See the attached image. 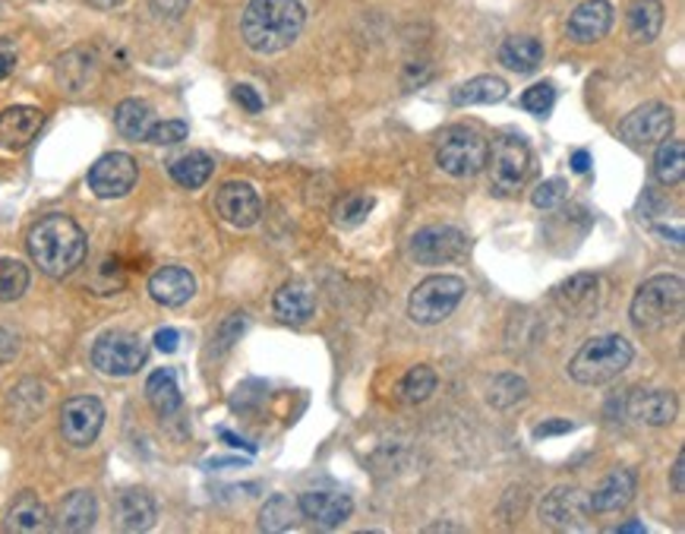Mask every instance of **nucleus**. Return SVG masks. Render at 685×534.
<instances>
[{
    "instance_id": "obj_37",
    "label": "nucleus",
    "mask_w": 685,
    "mask_h": 534,
    "mask_svg": "<svg viewBox=\"0 0 685 534\" xmlns=\"http://www.w3.org/2000/svg\"><path fill=\"white\" fill-rule=\"evenodd\" d=\"M373 206H376V199L370 197V194H348L345 199H338V206H335V225H360L373 212Z\"/></svg>"
},
{
    "instance_id": "obj_48",
    "label": "nucleus",
    "mask_w": 685,
    "mask_h": 534,
    "mask_svg": "<svg viewBox=\"0 0 685 534\" xmlns=\"http://www.w3.org/2000/svg\"><path fill=\"white\" fill-rule=\"evenodd\" d=\"M588 169H591V155L584 149H578L576 155H572V171L576 174H588Z\"/></svg>"
},
{
    "instance_id": "obj_32",
    "label": "nucleus",
    "mask_w": 685,
    "mask_h": 534,
    "mask_svg": "<svg viewBox=\"0 0 685 534\" xmlns=\"http://www.w3.org/2000/svg\"><path fill=\"white\" fill-rule=\"evenodd\" d=\"M654 177L663 187H676L685 177V142L666 140L660 142L658 155H654Z\"/></svg>"
},
{
    "instance_id": "obj_38",
    "label": "nucleus",
    "mask_w": 685,
    "mask_h": 534,
    "mask_svg": "<svg viewBox=\"0 0 685 534\" xmlns=\"http://www.w3.org/2000/svg\"><path fill=\"white\" fill-rule=\"evenodd\" d=\"M433 390H437V373L430 367H414V370H408V376L402 380V398L411 402V405L427 402Z\"/></svg>"
},
{
    "instance_id": "obj_51",
    "label": "nucleus",
    "mask_w": 685,
    "mask_h": 534,
    "mask_svg": "<svg viewBox=\"0 0 685 534\" xmlns=\"http://www.w3.org/2000/svg\"><path fill=\"white\" fill-rule=\"evenodd\" d=\"M619 532H645V525H638V522H626V525H619Z\"/></svg>"
},
{
    "instance_id": "obj_47",
    "label": "nucleus",
    "mask_w": 685,
    "mask_h": 534,
    "mask_svg": "<svg viewBox=\"0 0 685 534\" xmlns=\"http://www.w3.org/2000/svg\"><path fill=\"white\" fill-rule=\"evenodd\" d=\"M673 490L676 494H685V455L680 452L676 465H673Z\"/></svg>"
},
{
    "instance_id": "obj_24",
    "label": "nucleus",
    "mask_w": 685,
    "mask_h": 534,
    "mask_svg": "<svg viewBox=\"0 0 685 534\" xmlns=\"http://www.w3.org/2000/svg\"><path fill=\"white\" fill-rule=\"evenodd\" d=\"M635 487H638V478L631 468H619L613 472L609 478L603 480L601 487L588 497L591 500V512H619L631 503L635 497Z\"/></svg>"
},
{
    "instance_id": "obj_35",
    "label": "nucleus",
    "mask_w": 685,
    "mask_h": 534,
    "mask_svg": "<svg viewBox=\"0 0 685 534\" xmlns=\"http://www.w3.org/2000/svg\"><path fill=\"white\" fill-rule=\"evenodd\" d=\"M527 398V380L524 376H515V373H499L494 383H490V393H487V402L494 408H515L519 402Z\"/></svg>"
},
{
    "instance_id": "obj_15",
    "label": "nucleus",
    "mask_w": 685,
    "mask_h": 534,
    "mask_svg": "<svg viewBox=\"0 0 685 534\" xmlns=\"http://www.w3.org/2000/svg\"><path fill=\"white\" fill-rule=\"evenodd\" d=\"M298 507H301L303 519H310L320 529H338L355 512L351 497L348 494H335V490H306L298 500Z\"/></svg>"
},
{
    "instance_id": "obj_23",
    "label": "nucleus",
    "mask_w": 685,
    "mask_h": 534,
    "mask_svg": "<svg viewBox=\"0 0 685 534\" xmlns=\"http://www.w3.org/2000/svg\"><path fill=\"white\" fill-rule=\"evenodd\" d=\"M57 83L63 85L67 92H85L89 85L95 83L98 77V57L89 48H77V51H67L63 57H57Z\"/></svg>"
},
{
    "instance_id": "obj_28",
    "label": "nucleus",
    "mask_w": 685,
    "mask_h": 534,
    "mask_svg": "<svg viewBox=\"0 0 685 534\" xmlns=\"http://www.w3.org/2000/svg\"><path fill=\"white\" fill-rule=\"evenodd\" d=\"M146 395H149V405L162 415V418H171V415H177L181 411V386H177V376H174V370H155L152 376H149V383H146Z\"/></svg>"
},
{
    "instance_id": "obj_19",
    "label": "nucleus",
    "mask_w": 685,
    "mask_h": 534,
    "mask_svg": "<svg viewBox=\"0 0 685 534\" xmlns=\"http://www.w3.org/2000/svg\"><path fill=\"white\" fill-rule=\"evenodd\" d=\"M149 294L162 307H184L196 294V279L184 266H165L149 279Z\"/></svg>"
},
{
    "instance_id": "obj_12",
    "label": "nucleus",
    "mask_w": 685,
    "mask_h": 534,
    "mask_svg": "<svg viewBox=\"0 0 685 534\" xmlns=\"http://www.w3.org/2000/svg\"><path fill=\"white\" fill-rule=\"evenodd\" d=\"M673 108L660 105V102H648L619 124V137L635 146V149H648V146H658L670 134H673Z\"/></svg>"
},
{
    "instance_id": "obj_18",
    "label": "nucleus",
    "mask_w": 685,
    "mask_h": 534,
    "mask_svg": "<svg viewBox=\"0 0 685 534\" xmlns=\"http://www.w3.org/2000/svg\"><path fill=\"white\" fill-rule=\"evenodd\" d=\"M569 38L578 45H594L613 28V3L606 0H584L569 16Z\"/></svg>"
},
{
    "instance_id": "obj_46",
    "label": "nucleus",
    "mask_w": 685,
    "mask_h": 534,
    "mask_svg": "<svg viewBox=\"0 0 685 534\" xmlns=\"http://www.w3.org/2000/svg\"><path fill=\"white\" fill-rule=\"evenodd\" d=\"M177 341H181V333H177V329H159V333H155V348L165 351V355L177 351Z\"/></svg>"
},
{
    "instance_id": "obj_40",
    "label": "nucleus",
    "mask_w": 685,
    "mask_h": 534,
    "mask_svg": "<svg viewBox=\"0 0 685 534\" xmlns=\"http://www.w3.org/2000/svg\"><path fill=\"white\" fill-rule=\"evenodd\" d=\"M553 105H556V89H553V83L531 85V89L521 95V108L537 114V117H547V114L553 112Z\"/></svg>"
},
{
    "instance_id": "obj_4",
    "label": "nucleus",
    "mask_w": 685,
    "mask_h": 534,
    "mask_svg": "<svg viewBox=\"0 0 685 534\" xmlns=\"http://www.w3.org/2000/svg\"><path fill=\"white\" fill-rule=\"evenodd\" d=\"M631 364V345L623 336L588 338L569 364L572 380L581 386H601L616 380Z\"/></svg>"
},
{
    "instance_id": "obj_22",
    "label": "nucleus",
    "mask_w": 685,
    "mask_h": 534,
    "mask_svg": "<svg viewBox=\"0 0 685 534\" xmlns=\"http://www.w3.org/2000/svg\"><path fill=\"white\" fill-rule=\"evenodd\" d=\"M629 418L648 427H663L676 418V395L666 390H638L629 395Z\"/></svg>"
},
{
    "instance_id": "obj_17",
    "label": "nucleus",
    "mask_w": 685,
    "mask_h": 534,
    "mask_svg": "<svg viewBox=\"0 0 685 534\" xmlns=\"http://www.w3.org/2000/svg\"><path fill=\"white\" fill-rule=\"evenodd\" d=\"M45 124V114L32 105H13L7 112H0V149L7 152H20L28 142L38 137Z\"/></svg>"
},
{
    "instance_id": "obj_9",
    "label": "nucleus",
    "mask_w": 685,
    "mask_h": 534,
    "mask_svg": "<svg viewBox=\"0 0 685 534\" xmlns=\"http://www.w3.org/2000/svg\"><path fill=\"white\" fill-rule=\"evenodd\" d=\"M102 423H105V405L95 395L67 398L63 408H60V433L77 450H85V446H92L98 440Z\"/></svg>"
},
{
    "instance_id": "obj_14",
    "label": "nucleus",
    "mask_w": 685,
    "mask_h": 534,
    "mask_svg": "<svg viewBox=\"0 0 685 534\" xmlns=\"http://www.w3.org/2000/svg\"><path fill=\"white\" fill-rule=\"evenodd\" d=\"M216 209H219L221 219L234 228L256 225L259 216H263L259 194L249 187L247 181H228V184H221V190L216 194Z\"/></svg>"
},
{
    "instance_id": "obj_5",
    "label": "nucleus",
    "mask_w": 685,
    "mask_h": 534,
    "mask_svg": "<svg viewBox=\"0 0 685 534\" xmlns=\"http://www.w3.org/2000/svg\"><path fill=\"white\" fill-rule=\"evenodd\" d=\"M465 298V281L458 276H430L414 288L408 316L420 326H437L449 320Z\"/></svg>"
},
{
    "instance_id": "obj_33",
    "label": "nucleus",
    "mask_w": 685,
    "mask_h": 534,
    "mask_svg": "<svg viewBox=\"0 0 685 534\" xmlns=\"http://www.w3.org/2000/svg\"><path fill=\"white\" fill-rule=\"evenodd\" d=\"M212 171H216V165L206 152H187V155L171 162V177L187 190H199L212 177Z\"/></svg>"
},
{
    "instance_id": "obj_16",
    "label": "nucleus",
    "mask_w": 685,
    "mask_h": 534,
    "mask_svg": "<svg viewBox=\"0 0 685 534\" xmlns=\"http://www.w3.org/2000/svg\"><path fill=\"white\" fill-rule=\"evenodd\" d=\"M556 304L569 316H591L601 304V279L594 272H578L553 291Z\"/></svg>"
},
{
    "instance_id": "obj_43",
    "label": "nucleus",
    "mask_w": 685,
    "mask_h": 534,
    "mask_svg": "<svg viewBox=\"0 0 685 534\" xmlns=\"http://www.w3.org/2000/svg\"><path fill=\"white\" fill-rule=\"evenodd\" d=\"M16 60H20V55H16V45L10 42V38H0V83L16 70Z\"/></svg>"
},
{
    "instance_id": "obj_34",
    "label": "nucleus",
    "mask_w": 685,
    "mask_h": 534,
    "mask_svg": "<svg viewBox=\"0 0 685 534\" xmlns=\"http://www.w3.org/2000/svg\"><path fill=\"white\" fill-rule=\"evenodd\" d=\"M301 519V507L298 500H291L288 494H275L266 500V507L259 512V529L263 532H285Z\"/></svg>"
},
{
    "instance_id": "obj_6",
    "label": "nucleus",
    "mask_w": 685,
    "mask_h": 534,
    "mask_svg": "<svg viewBox=\"0 0 685 534\" xmlns=\"http://www.w3.org/2000/svg\"><path fill=\"white\" fill-rule=\"evenodd\" d=\"M487 155H490V142L477 130L449 127L439 140L437 165L452 177H474L487 169Z\"/></svg>"
},
{
    "instance_id": "obj_13",
    "label": "nucleus",
    "mask_w": 685,
    "mask_h": 534,
    "mask_svg": "<svg viewBox=\"0 0 685 534\" xmlns=\"http://www.w3.org/2000/svg\"><path fill=\"white\" fill-rule=\"evenodd\" d=\"M467 251V237L452 225H430L411 237V256L420 266H445Z\"/></svg>"
},
{
    "instance_id": "obj_41",
    "label": "nucleus",
    "mask_w": 685,
    "mask_h": 534,
    "mask_svg": "<svg viewBox=\"0 0 685 534\" xmlns=\"http://www.w3.org/2000/svg\"><path fill=\"white\" fill-rule=\"evenodd\" d=\"M244 329H247V316L244 313H231L224 323H221L219 329H216V338H212V351L216 355H224L237 338L244 336Z\"/></svg>"
},
{
    "instance_id": "obj_1",
    "label": "nucleus",
    "mask_w": 685,
    "mask_h": 534,
    "mask_svg": "<svg viewBox=\"0 0 685 534\" xmlns=\"http://www.w3.org/2000/svg\"><path fill=\"white\" fill-rule=\"evenodd\" d=\"M32 263L48 279H67L73 276L85 259V234L70 216H45L28 228L26 237Z\"/></svg>"
},
{
    "instance_id": "obj_3",
    "label": "nucleus",
    "mask_w": 685,
    "mask_h": 534,
    "mask_svg": "<svg viewBox=\"0 0 685 534\" xmlns=\"http://www.w3.org/2000/svg\"><path fill=\"white\" fill-rule=\"evenodd\" d=\"M685 285L680 276H654L648 279L631 301V323L641 333H660L683 320Z\"/></svg>"
},
{
    "instance_id": "obj_25",
    "label": "nucleus",
    "mask_w": 685,
    "mask_h": 534,
    "mask_svg": "<svg viewBox=\"0 0 685 534\" xmlns=\"http://www.w3.org/2000/svg\"><path fill=\"white\" fill-rule=\"evenodd\" d=\"M313 307H316L313 291L306 285H301V281H288V285H281L275 291V316L281 323L301 326V323H306L313 316Z\"/></svg>"
},
{
    "instance_id": "obj_11",
    "label": "nucleus",
    "mask_w": 685,
    "mask_h": 534,
    "mask_svg": "<svg viewBox=\"0 0 685 534\" xmlns=\"http://www.w3.org/2000/svg\"><path fill=\"white\" fill-rule=\"evenodd\" d=\"M588 515H591V500L584 490L578 487H556L549 490L541 503V519L544 525L556 532H581L588 529Z\"/></svg>"
},
{
    "instance_id": "obj_10",
    "label": "nucleus",
    "mask_w": 685,
    "mask_h": 534,
    "mask_svg": "<svg viewBox=\"0 0 685 534\" xmlns=\"http://www.w3.org/2000/svg\"><path fill=\"white\" fill-rule=\"evenodd\" d=\"M139 169L133 155L127 152H108L89 169V190L102 199L127 197L137 184Z\"/></svg>"
},
{
    "instance_id": "obj_31",
    "label": "nucleus",
    "mask_w": 685,
    "mask_h": 534,
    "mask_svg": "<svg viewBox=\"0 0 685 534\" xmlns=\"http://www.w3.org/2000/svg\"><path fill=\"white\" fill-rule=\"evenodd\" d=\"M114 124H117V134L127 137V140H146L149 127H152V108L139 98H127L117 105L114 112Z\"/></svg>"
},
{
    "instance_id": "obj_20",
    "label": "nucleus",
    "mask_w": 685,
    "mask_h": 534,
    "mask_svg": "<svg viewBox=\"0 0 685 534\" xmlns=\"http://www.w3.org/2000/svg\"><path fill=\"white\" fill-rule=\"evenodd\" d=\"M114 519L120 532H149L159 519V509L146 490H124L114 500Z\"/></svg>"
},
{
    "instance_id": "obj_26",
    "label": "nucleus",
    "mask_w": 685,
    "mask_h": 534,
    "mask_svg": "<svg viewBox=\"0 0 685 534\" xmlns=\"http://www.w3.org/2000/svg\"><path fill=\"white\" fill-rule=\"evenodd\" d=\"M45 529H48V509L32 490H23L7 509V532L35 534Z\"/></svg>"
},
{
    "instance_id": "obj_2",
    "label": "nucleus",
    "mask_w": 685,
    "mask_h": 534,
    "mask_svg": "<svg viewBox=\"0 0 685 534\" xmlns=\"http://www.w3.org/2000/svg\"><path fill=\"white\" fill-rule=\"evenodd\" d=\"M306 13L298 0H249L241 16V35L249 51L278 55L301 38Z\"/></svg>"
},
{
    "instance_id": "obj_44",
    "label": "nucleus",
    "mask_w": 685,
    "mask_h": 534,
    "mask_svg": "<svg viewBox=\"0 0 685 534\" xmlns=\"http://www.w3.org/2000/svg\"><path fill=\"white\" fill-rule=\"evenodd\" d=\"M576 423L566 421V418H556V421H544L534 427V440H547V437H559V433H569Z\"/></svg>"
},
{
    "instance_id": "obj_21",
    "label": "nucleus",
    "mask_w": 685,
    "mask_h": 534,
    "mask_svg": "<svg viewBox=\"0 0 685 534\" xmlns=\"http://www.w3.org/2000/svg\"><path fill=\"white\" fill-rule=\"evenodd\" d=\"M95 515H98V503L89 490H73L67 494L55 509V529L67 534L89 532L95 525Z\"/></svg>"
},
{
    "instance_id": "obj_45",
    "label": "nucleus",
    "mask_w": 685,
    "mask_h": 534,
    "mask_svg": "<svg viewBox=\"0 0 685 534\" xmlns=\"http://www.w3.org/2000/svg\"><path fill=\"white\" fill-rule=\"evenodd\" d=\"M234 98H237V102H241L249 114H256L259 108H263V98H259L249 85H237V89H234Z\"/></svg>"
},
{
    "instance_id": "obj_29",
    "label": "nucleus",
    "mask_w": 685,
    "mask_h": 534,
    "mask_svg": "<svg viewBox=\"0 0 685 534\" xmlns=\"http://www.w3.org/2000/svg\"><path fill=\"white\" fill-rule=\"evenodd\" d=\"M506 95H509L506 80H499V77H474V80H467L465 85H458L452 92V102L458 108H467V105H496Z\"/></svg>"
},
{
    "instance_id": "obj_49",
    "label": "nucleus",
    "mask_w": 685,
    "mask_h": 534,
    "mask_svg": "<svg viewBox=\"0 0 685 534\" xmlns=\"http://www.w3.org/2000/svg\"><path fill=\"white\" fill-rule=\"evenodd\" d=\"M221 440L228 443V446H234V450H247V452H256V446H249V443H244L241 437H234L231 430H221Z\"/></svg>"
},
{
    "instance_id": "obj_27",
    "label": "nucleus",
    "mask_w": 685,
    "mask_h": 534,
    "mask_svg": "<svg viewBox=\"0 0 685 534\" xmlns=\"http://www.w3.org/2000/svg\"><path fill=\"white\" fill-rule=\"evenodd\" d=\"M499 63H506L515 73H531L544 63V45L531 35L506 38L502 48H499Z\"/></svg>"
},
{
    "instance_id": "obj_8",
    "label": "nucleus",
    "mask_w": 685,
    "mask_h": 534,
    "mask_svg": "<svg viewBox=\"0 0 685 534\" xmlns=\"http://www.w3.org/2000/svg\"><path fill=\"white\" fill-rule=\"evenodd\" d=\"M146 341L133 333L114 329L92 345V364L105 376H133L146 364Z\"/></svg>"
},
{
    "instance_id": "obj_36",
    "label": "nucleus",
    "mask_w": 685,
    "mask_h": 534,
    "mask_svg": "<svg viewBox=\"0 0 685 534\" xmlns=\"http://www.w3.org/2000/svg\"><path fill=\"white\" fill-rule=\"evenodd\" d=\"M28 291V266L20 259H0V301H20Z\"/></svg>"
},
{
    "instance_id": "obj_39",
    "label": "nucleus",
    "mask_w": 685,
    "mask_h": 534,
    "mask_svg": "<svg viewBox=\"0 0 685 534\" xmlns=\"http://www.w3.org/2000/svg\"><path fill=\"white\" fill-rule=\"evenodd\" d=\"M569 197V181H562V177H549L544 184H537L534 187V194H531V202L537 206V209H556V206H562Z\"/></svg>"
},
{
    "instance_id": "obj_50",
    "label": "nucleus",
    "mask_w": 685,
    "mask_h": 534,
    "mask_svg": "<svg viewBox=\"0 0 685 534\" xmlns=\"http://www.w3.org/2000/svg\"><path fill=\"white\" fill-rule=\"evenodd\" d=\"M92 7H98V10H111V7H117V3H124V0H89Z\"/></svg>"
},
{
    "instance_id": "obj_7",
    "label": "nucleus",
    "mask_w": 685,
    "mask_h": 534,
    "mask_svg": "<svg viewBox=\"0 0 685 534\" xmlns=\"http://www.w3.org/2000/svg\"><path fill=\"white\" fill-rule=\"evenodd\" d=\"M487 169H490V187L499 197H512L524 187L527 174H531V149L521 137H502L496 140L494 152L487 155Z\"/></svg>"
},
{
    "instance_id": "obj_42",
    "label": "nucleus",
    "mask_w": 685,
    "mask_h": 534,
    "mask_svg": "<svg viewBox=\"0 0 685 534\" xmlns=\"http://www.w3.org/2000/svg\"><path fill=\"white\" fill-rule=\"evenodd\" d=\"M187 124L184 120H162V124H152L149 134H146V142H155V146H174V142L187 140Z\"/></svg>"
},
{
    "instance_id": "obj_30",
    "label": "nucleus",
    "mask_w": 685,
    "mask_h": 534,
    "mask_svg": "<svg viewBox=\"0 0 685 534\" xmlns=\"http://www.w3.org/2000/svg\"><path fill=\"white\" fill-rule=\"evenodd\" d=\"M663 28V3L660 0H635L629 7V35L638 45H651Z\"/></svg>"
}]
</instances>
